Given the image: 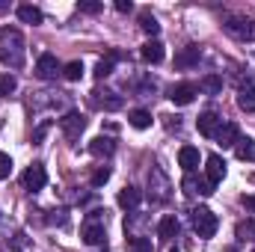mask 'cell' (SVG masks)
<instances>
[{
	"label": "cell",
	"mask_w": 255,
	"mask_h": 252,
	"mask_svg": "<svg viewBox=\"0 0 255 252\" xmlns=\"http://www.w3.org/2000/svg\"><path fill=\"white\" fill-rule=\"evenodd\" d=\"M24 36L15 27H3L0 30V63L9 68H21L24 65Z\"/></svg>",
	"instance_id": "obj_1"
},
{
	"label": "cell",
	"mask_w": 255,
	"mask_h": 252,
	"mask_svg": "<svg viewBox=\"0 0 255 252\" xmlns=\"http://www.w3.org/2000/svg\"><path fill=\"white\" fill-rule=\"evenodd\" d=\"M169 196H172V181H169V175H166L157 163H151V169H148V199L157 202V205H163V202H169Z\"/></svg>",
	"instance_id": "obj_2"
},
{
	"label": "cell",
	"mask_w": 255,
	"mask_h": 252,
	"mask_svg": "<svg viewBox=\"0 0 255 252\" xmlns=\"http://www.w3.org/2000/svg\"><path fill=\"white\" fill-rule=\"evenodd\" d=\"M217 226H220V223H217V214H214L211 208L202 205V208L193 211V229H196L199 238H214V235H217Z\"/></svg>",
	"instance_id": "obj_3"
},
{
	"label": "cell",
	"mask_w": 255,
	"mask_h": 252,
	"mask_svg": "<svg viewBox=\"0 0 255 252\" xmlns=\"http://www.w3.org/2000/svg\"><path fill=\"white\" fill-rule=\"evenodd\" d=\"M83 244H89V247H98V244H104V217H101V211H95V214H89L86 220H83Z\"/></svg>",
	"instance_id": "obj_4"
},
{
	"label": "cell",
	"mask_w": 255,
	"mask_h": 252,
	"mask_svg": "<svg viewBox=\"0 0 255 252\" xmlns=\"http://www.w3.org/2000/svg\"><path fill=\"white\" fill-rule=\"evenodd\" d=\"M223 30H226L232 39H241V42L255 39V21H250V18H235V15H229V18L223 21Z\"/></svg>",
	"instance_id": "obj_5"
},
{
	"label": "cell",
	"mask_w": 255,
	"mask_h": 252,
	"mask_svg": "<svg viewBox=\"0 0 255 252\" xmlns=\"http://www.w3.org/2000/svg\"><path fill=\"white\" fill-rule=\"evenodd\" d=\"M89 104H92L95 110L116 113V110H122V95H116V92H110V89H95V92H89Z\"/></svg>",
	"instance_id": "obj_6"
},
{
	"label": "cell",
	"mask_w": 255,
	"mask_h": 252,
	"mask_svg": "<svg viewBox=\"0 0 255 252\" xmlns=\"http://www.w3.org/2000/svg\"><path fill=\"white\" fill-rule=\"evenodd\" d=\"M83 127H86V119H83L77 110L65 113L63 119H60V130H63V136L68 139V142H77V139H80V133H83Z\"/></svg>",
	"instance_id": "obj_7"
},
{
	"label": "cell",
	"mask_w": 255,
	"mask_h": 252,
	"mask_svg": "<svg viewBox=\"0 0 255 252\" xmlns=\"http://www.w3.org/2000/svg\"><path fill=\"white\" fill-rule=\"evenodd\" d=\"M21 184H24V190H30V193H39V190L48 184V172H45V166H42V163L27 166V172L21 175Z\"/></svg>",
	"instance_id": "obj_8"
},
{
	"label": "cell",
	"mask_w": 255,
	"mask_h": 252,
	"mask_svg": "<svg viewBox=\"0 0 255 252\" xmlns=\"http://www.w3.org/2000/svg\"><path fill=\"white\" fill-rule=\"evenodd\" d=\"M205 178H208L211 187H217V184L226 178V160H223L220 154H211V157L205 160Z\"/></svg>",
	"instance_id": "obj_9"
},
{
	"label": "cell",
	"mask_w": 255,
	"mask_h": 252,
	"mask_svg": "<svg viewBox=\"0 0 255 252\" xmlns=\"http://www.w3.org/2000/svg\"><path fill=\"white\" fill-rule=\"evenodd\" d=\"M196 95H199V86H196V83H175V86L169 89V101L178 104V107L190 104Z\"/></svg>",
	"instance_id": "obj_10"
},
{
	"label": "cell",
	"mask_w": 255,
	"mask_h": 252,
	"mask_svg": "<svg viewBox=\"0 0 255 252\" xmlns=\"http://www.w3.org/2000/svg\"><path fill=\"white\" fill-rule=\"evenodd\" d=\"M36 74H39L42 80H54V77L60 74V63H57V57H54V54H42L39 63H36Z\"/></svg>",
	"instance_id": "obj_11"
},
{
	"label": "cell",
	"mask_w": 255,
	"mask_h": 252,
	"mask_svg": "<svg viewBox=\"0 0 255 252\" xmlns=\"http://www.w3.org/2000/svg\"><path fill=\"white\" fill-rule=\"evenodd\" d=\"M220 125H223V119H220L217 113H202V116L196 119V127H199L202 136H217Z\"/></svg>",
	"instance_id": "obj_12"
},
{
	"label": "cell",
	"mask_w": 255,
	"mask_h": 252,
	"mask_svg": "<svg viewBox=\"0 0 255 252\" xmlns=\"http://www.w3.org/2000/svg\"><path fill=\"white\" fill-rule=\"evenodd\" d=\"M181 187H184L187 196H211V193H214V187L208 184V178L202 181V178H193V175L184 178V184H181Z\"/></svg>",
	"instance_id": "obj_13"
},
{
	"label": "cell",
	"mask_w": 255,
	"mask_h": 252,
	"mask_svg": "<svg viewBox=\"0 0 255 252\" xmlns=\"http://www.w3.org/2000/svg\"><path fill=\"white\" fill-rule=\"evenodd\" d=\"M223 148H229V145H235L238 139H241V133H238V125H232V122H223L220 130H217V136H214Z\"/></svg>",
	"instance_id": "obj_14"
},
{
	"label": "cell",
	"mask_w": 255,
	"mask_h": 252,
	"mask_svg": "<svg viewBox=\"0 0 255 252\" xmlns=\"http://www.w3.org/2000/svg\"><path fill=\"white\" fill-rule=\"evenodd\" d=\"M178 163H181V169L190 175L196 172V166H199V148H193V145H184L181 151H178Z\"/></svg>",
	"instance_id": "obj_15"
},
{
	"label": "cell",
	"mask_w": 255,
	"mask_h": 252,
	"mask_svg": "<svg viewBox=\"0 0 255 252\" xmlns=\"http://www.w3.org/2000/svg\"><path fill=\"white\" fill-rule=\"evenodd\" d=\"M15 12H18V21H21V24H42V21H45L42 9H36V6H30V3H21Z\"/></svg>",
	"instance_id": "obj_16"
},
{
	"label": "cell",
	"mask_w": 255,
	"mask_h": 252,
	"mask_svg": "<svg viewBox=\"0 0 255 252\" xmlns=\"http://www.w3.org/2000/svg\"><path fill=\"white\" fill-rule=\"evenodd\" d=\"M89 151H92L95 157H110V154L116 151V142H113L110 136H95V139L89 142Z\"/></svg>",
	"instance_id": "obj_17"
},
{
	"label": "cell",
	"mask_w": 255,
	"mask_h": 252,
	"mask_svg": "<svg viewBox=\"0 0 255 252\" xmlns=\"http://www.w3.org/2000/svg\"><path fill=\"white\" fill-rule=\"evenodd\" d=\"M139 54H142V60H145V63L157 65L160 60H163V54H166V51H163V45H160L157 39H151V42H145V45H142V51H139Z\"/></svg>",
	"instance_id": "obj_18"
},
{
	"label": "cell",
	"mask_w": 255,
	"mask_h": 252,
	"mask_svg": "<svg viewBox=\"0 0 255 252\" xmlns=\"http://www.w3.org/2000/svg\"><path fill=\"white\" fill-rule=\"evenodd\" d=\"M199 57H202L199 45H190V48H184V51L175 57V65H178V68H193V65L199 63Z\"/></svg>",
	"instance_id": "obj_19"
},
{
	"label": "cell",
	"mask_w": 255,
	"mask_h": 252,
	"mask_svg": "<svg viewBox=\"0 0 255 252\" xmlns=\"http://www.w3.org/2000/svg\"><path fill=\"white\" fill-rule=\"evenodd\" d=\"M238 107L241 110H247V113H253L255 110V86H241V92H238Z\"/></svg>",
	"instance_id": "obj_20"
},
{
	"label": "cell",
	"mask_w": 255,
	"mask_h": 252,
	"mask_svg": "<svg viewBox=\"0 0 255 252\" xmlns=\"http://www.w3.org/2000/svg\"><path fill=\"white\" fill-rule=\"evenodd\" d=\"M139 199H142V193L136 187H125L122 193H119V205L125 208V211H133L136 205H139Z\"/></svg>",
	"instance_id": "obj_21"
},
{
	"label": "cell",
	"mask_w": 255,
	"mask_h": 252,
	"mask_svg": "<svg viewBox=\"0 0 255 252\" xmlns=\"http://www.w3.org/2000/svg\"><path fill=\"white\" fill-rule=\"evenodd\" d=\"M157 235H160V241H172L178 235V220L175 217H163L160 226H157Z\"/></svg>",
	"instance_id": "obj_22"
},
{
	"label": "cell",
	"mask_w": 255,
	"mask_h": 252,
	"mask_svg": "<svg viewBox=\"0 0 255 252\" xmlns=\"http://www.w3.org/2000/svg\"><path fill=\"white\" fill-rule=\"evenodd\" d=\"M128 122H130V127H136V130H145V127L151 125V113L148 110H130L128 113Z\"/></svg>",
	"instance_id": "obj_23"
},
{
	"label": "cell",
	"mask_w": 255,
	"mask_h": 252,
	"mask_svg": "<svg viewBox=\"0 0 255 252\" xmlns=\"http://www.w3.org/2000/svg\"><path fill=\"white\" fill-rule=\"evenodd\" d=\"M116 60H119V54H116V51H110V54H107V60H101V63L95 65V77H98V80H104L107 74H113Z\"/></svg>",
	"instance_id": "obj_24"
},
{
	"label": "cell",
	"mask_w": 255,
	"mask_h": 252,
	"mask_svg": "<svg viewBox=\"0 0 255 252\" xmlns=\"http://www.w3.org/2000/svg\"><path fill=\"white\" fill-rule=\"evenodd\" d=\"M139 27H142V33H148V36H157V33H160V24H157V18H154L151 12H139Z\"/></svg>",
	"instance_id": "obj_25"
},
{
	"label": "cell",
	"mask_w": 255,
	"mask_h": 252,
	"mask_svg": "<svg viewBox=\"0 0 255 252\" xmlns=\"http://www.w3.org/2000/svg\"><path fill=\"white\" fill-rule=\"evenodd\" d=\"M235 148H238V157H241V160H255V142L250 136H247V139L241 136V139L235 142Z\"/></svg>",
	"instance_id": "obj_26"
},
{
	"label": "cell",
	"mask_w": 255,
	"mask_h": 252,
	"mask_svg": "<svg viewBox=\"0 0 255 252\" xmlns=\"http://www.w3.org/2000/svg\"><path fill=\"white\" fill-rule=\"evenodd\" d=\"M63 77H65V80H80V77H83V63H80V60L65 63L63 65Z\"/></svg>",
	"instance_id": "obj_27"
},
{
	"label": "cell",
	"mask_w": 255,
	"mask_h": 252,
	"mask_svg": "<svg viewBox=\"0 0 255 252\" xmlns=\"http://www.w3.org/2000/svg\"><path fill=\"white\" fill-rule=\"evenodd\" d=\"M199 89H205V92H211V95H217L220 89H223V77H217V74H208L202 83H199Z\"/></svg>",
	"instance_id": "obj_28"
},
{
	"label": "cell",
	"mask_w": 255,
	"mask_h": 252,
	"mask_svg": "<svg viewBox=\"0 0 255 252\" xmlns=\"http://www.w3.org/2000/svg\"><path fill=\"white\" fill-rule=\"evenodd\" d=\"M18 89V80L12 77V74H0V98H6V95H12Z\"/></svg>",
	"instance_id": "obj_29"
},
{
	"label": "cell",
	"mask_w": 255,
	"mask_h": 252,
	"mask_svg": "<svg viewBox=\"0 0 255 252\" xmlns=\"http://www.w3.org/2000/svg\"><path fill=\"white\" fill-rule=\"evenodd\" d=\"M107 181H110V166H98L92 175V187H104Z\"/></svg>",
	"instance_id": "obj_30"
},
{
	"label": "cell",
	"mask_w": 255,
	"mask_h": 252,
	"mask_svg": "<svg viewBox=\"0 0 255 252\" xmlns=\"http://www.w3.org/2000/svg\"><path fill=\"white\" fill-rule=\"evenodd\" d=\"M128 252H151V241H148V238H133L130 247H128Z\"/></svg>",
	"instance_id": "obj_31"
},
{
	"label": "cell",
	"mask_w": 255,
	"mask_h": 252,
	"mask_svg": "<svg viewBox=\"0 0 255 252\" xmlns=\"http://www.w3.org/2000/svg\"><path fill=\"white\" fill-rule=\"evenodd\" d=\"M238 238H241V241H253L255 238V226L253 223H241V226H238Z\"/></svg>",
	"instance_id": "obj_32"
},
{
	"label": "cell",
	"mask_w": 255,
	"mask_h": 252,
	"mask_svg": "<svg viewBox=\"0 0 255 252\" xmlns=\"http://www.w3.org/2000/svg\"><path fill=\"white\" fill-rule=\"evenodd\" d=\"M77 9H80V12H86V15H95V12H101V3H95V0H80V3H77Z\"/></svg>",
	"instance_id": "obj_33"
},
{
	"label": "cell",
	"mask_w": 255,
	"mask_h": 252,
	"mask_svg": "<svg viewBox=\"0 0 255 252\" xmlns=\"http://www.w3.org/2000/svg\"><path fill=\"white\" fill-rule=\"evenodd\" d=\"M12 172V157L9 154H0V181H6Z\"/></svg>",
	"instance_id": "obj_34"
},
{
	"label": "cell",
	"mask_w": 255,
	"mask_h": 252,
	"mask_svg": "<svg viewBox=\"0 0 255 252\" xmlns=\"http://www.w3.org/2000/svg\"><path fill=\"white\" fill-rule=\"evenodd\" d=\"M116 9H119V12H130L133 3H130V0H116Z\"/></svg>",
	"instance_id": "obj_35"
},
{
	"label": "cell",
	"mask_w": 255,
	"mask_h": 252,
	"mask_svg": "<svg viewBox=\"0 0 255 252\" xmlns=\"http://www.w3.org/2000/svg\"><path fill=\"white\" fill-rule=\"evenodd\" d=\"M244 208H247V211H253V214H255V196H244Z\"/></svg>",
	"instance_id": "obj_36"
},
{
	"label": "cell",
	"mask_w": 255,
	"mask_h": 252,
	"mask_svg": "<svg viewBox=\"0 0 255 252\" xmlns=\"http://www.w3.org/2000/svg\"><path fill=\"white\" fill-rule=\"evenodd\" d=\"M172 252H178V250H172Z\"/></svg>",
	"instance_id": "obj_37"
}]
</instances>
